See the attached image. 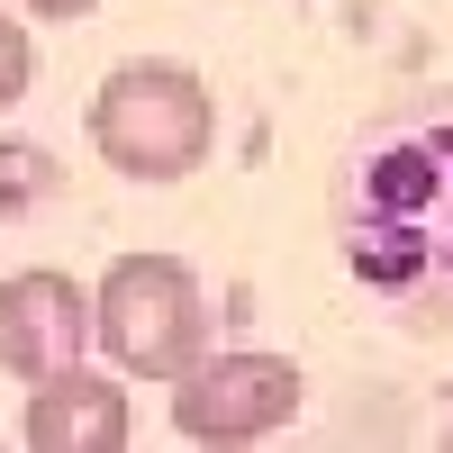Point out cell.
<instances>
[{
  "label": "cell",
  "mask_w": 453,
  "mask_h": 453,
  "mask_svg": "<svg viewBox=\"0 0 453 453\" xmlns=\"http://www.w3.org/2000/svg\"><path fill=\"white\" fill-rule=\"evenodd\" d=\"M335 245L408 335H453V91L363 119L335 164Z\"/></svg>",
  "instance_id": "obj_1"
},
{
  "label": "cell",
  "mask_w": 453,
  "mask_h": 453,
  "mask_svg": "<svg viewBox=\"0 0 453 453\" xmlns=\"http://www.w3.org/2000/svg\"><path fill=\"white\" fill-rule=\"evenodd\" d=\"M82 136L91 155L119 173V181H181L209 164L218 145V100L191 64L173 55H136V64H109L100 91L82 109Z\"/></svg>",
  "instance_id": "obj_2"
},
{
  "label": "cell",
  "mask_w": 453,
  "mask_h": 453,
  "mask_svg": "<svg viewBox=\"0 0 453 453\" xmlns=\"http://www.w3.org/2000/svg\"><path fill=\"white\" fill-rule=\"evenodd\" d=\"M91 299H100V354L136 381H181L209 354V299L181 254H119Z\"/></svg>",
  "instance_id": "obj_3"
},
{
  "label": "cell",
  "mask_w": 453,
  "mask_h": 453,
  "mask_svg": "<svg viewBox=\"0 0 453 453\" xmlns=\"http://www.w3.org/2000/svg\"><path fill=\"white\" fill-rule=\"evenodd\" d=\"M299 390L309 381H299L290 354H263V345L200 354L173 381V435L181 444H263L299 418Z\"/></svg>",
  "instance_id": "obj_4"
},
{
  "label": "cell",
  "mask_w": 453,
  "mask_h": 453,
  "mask_svg": "<svg viewBox=\"0 0 453 453\" xmlns=\"http://www.w3.org/2000/svg\"><path fill=\"white\" fill-rule=\"evenodd\" d=\"M100 335V299L55 273V263H27V273L0 281V363L19 381H46V372H73L82 345Z\"/></svg>",
  "instance_id": "obj_5"
},
{
  "label": "cell",
  "mask_w": 453,
  "mask_h": 453,
  "mask_svg": "<svg viewBox=\"0 0 453 453\" xmlns=\"http://www.w3.org/2000/svg\"><path fill=\"white\" fill-rule=\"evenodd\" d=\"M136 418H127V390L109 372H46L27 381V418H19V444L27 453H127Z\"/></svg>",
  "instance_id": "obj_6"
},
{
  "label": "cell",
  "mask_w": 453,
  "mask_h": 453,
  "mask_svg": "<svg viewBox=\"0 0 453 453\" xmlns=\"http://www.w3.org/2000/svg\"><path fill=\"white\" fill-rule=\"evenodd\" d=\"M27 82H36V36L19 19V0H0V119L27 100Z\"/></svg>",
  "instance_id": "obj_7"
},
{
  "label": "cell",
  "mask_w": 453,
  "mask_h": 453,
  "mask_svg": "<svg viewBox=\"0 0 453 453\" xmlns=\"http://www.w3.org/2000/svg\"><path fill=\"white\" fill-rule=\"evenodd\" d=\"M27 19H82V10H100V0H19Z\"/></svg>",
  "instance_id": "obj_8"
}]
</instances>
